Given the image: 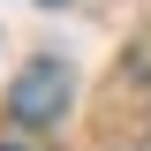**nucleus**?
<instances>
[{
  "label": "nucleus",
  "instance_id": "1",
  "mask_svg": "<svg viewBox=\"0 0 151 151\" xmlns=\"http://www.w3.org/2000/svg\"><path fill=\"white\" fill-rule=\"evenodd\" d=\"M60 106H68V68H60V60H30V68L15 76V91H8V113H15L23 129L60 121Z\"/></svg>",
  "mask_w": 151,
  "mask_h": 151
},
{
  "label": "nucleus",
  "instance_id": "2",
  "mask_svg": "<svg viewBox=\"0 0 151 151\" xmlns=\"http://www.w3.org/2000/svg\"><path fill=\"white\" fill-rule=\"evenodd\" d=\"M0 151H15V144H0Z\"/></svg>",
  "mask_w": 151,
  "mask_h": 151
}]
</instances>
